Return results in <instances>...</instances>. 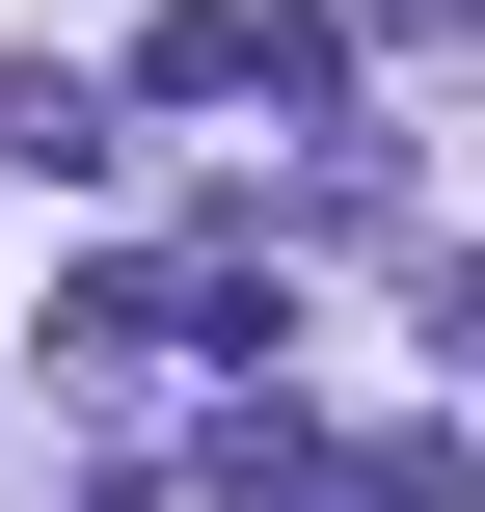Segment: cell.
Listing matches in <instances>:
<instances>
[{"label":"cell","instance_id":"6da1fadb","mask_svg":"<svg viewBox=\"0 0 485 512\" xmlns=\"http://www.w3.org/2000/svg\"><path fill=\"white\" fill-rule=\"evenodd\" d=\"M324 81H351L324 0H162L135 27V108H324Z\"/></svg>","mask_w":485,"mask_h":512}]
</instances>
